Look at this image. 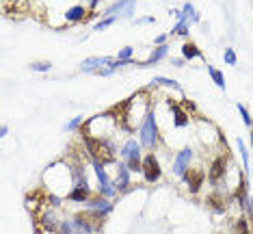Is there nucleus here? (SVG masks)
Instances as JSON below:
<instances>
[{
	"label": "nucleus",
	"instance_id": "nucleus-2",
	"mask_svg": "<svg viewBox=\"0 0 253 234\" xmlns=\"http://www.w3.org/2000/svg\"><path fill=\"white\" fill-rule=\"evenodd\" d=\"M121 158L128 163L130 171H143V163H141V143L130 139L124 148H121Z\"/></svg>",
	"mask_w": 253,
	"mask_h": 234
},
{
	"label": "nucleus",
	"instance_id": "nucleus-23",
	"mask_svg": "<svg viewBox=\"0 0 253 234\" xmlns=\"http://www.w3.org/2000/svg\"><path fill=\"white\" fill-rule=\"evenodd\" d=\"M50 67H52V63H50V61L30 63V69H33V72H50Z\"/></svg>",
	"mask_w": 253,
	"mask_h": 234
},
{
	"label": "nucleus",
	"instance_id": "nucleus-37",
	"mask_svg": "<svg viewBox=\"0 0 253 234\" xmlns=\"http://www.w3.org/2000/svg\"><path fill=\"white\" fill-rule=\"evenodd\" d=\"M249 208H251V213H253V200L249 202Z\"/></svg>",
	"mask_w": 253,
	"mask_h": 234
},
{
	"label": "nucleus",
	"instance_id": "nucleus-20",
	"mask_svg": "<svg viewBox=\"0 0 253 234\" xmlns=\"http://www.w3.org/2000/svg\"><path fill=\"white\" fill-rule=\"evenodd\" d=\"M84 7H80V4H76V7L67 9V13H65V18H67V22H80V20H84Z\"/></svg>",
	"mask_w": 253,
	"mask_h": 234
},
{
	"label": "nucleus",
	"instance_id": "nucleus-32",
	"mask_svg": "<svg viewBox=\"0 0 253 234\" xmlns=\"http://www.w3.org/2000/svg\"><path fill=\"white\" fill-rule=\"evenodd\" d=\"M80 122H83V117H74V119H72V122H69V124H65V130H74V128L78 126Z\"/></svg>",
	"mask_w": 253,
	"mask_h": 234
},
{
	"label": "nucleus",
	"instance_id": "nucleus-25",
	"mask_svg": "<svg viewBox=\"0 0 253 234\" xmlns=\"http://www.w3.org/2000/svg\"><path fill=\"white\" fill-rule=\"evenodd\" d=\"M189 24L190 22H186V20H180L178 26H175L171 33H178V35H184V37H186V35H189Z\"/></svg>",
	"mask_w": 253,
	"mask_h": 234
},
{
	"label": "nucleus",
	"instance_id": "nucleus-14",
	"mask_svg": "<svg viewBox=\"0 0 253 234\" xmlns=\"http://www.w3.org/2000/svg\"><path fill=\"white\" fill-rule=\"evenodd\" d=\"M169 106H171V111H173V115H175V126H178V128L189 126V115H186V113L180 108V104H175V102L169 100Z\"/></svg>",
	"mask_w": 253,
	"mask_h": 234
},
{
	"label": "nucleus",
	"instance_id": "nucleus-9",
	"mask_svg": "<svg viewBox=\"0 0 253 234\" xmlns=\"http://www.w3.org/2000/svg\"><path fill=\"white\" fill-rule=\"evenodd\" d=\"M184 180L189 184L190 193H197L201 189V184H204V171L201 169H195V171H186L184 173Z\"/></svg>",
	"mask_w": 253,
	"mask_h": 234
},
{
	"label": "nucleus",
	"instance_id": "nucleus-28",
	"mask_svg": "<svg viewBox=\"0 0 253 234\" xmlns=\"http://www.w3.org/2000/svg\"><path fill=\"white\" fill-rule=\"evenodd\" d=\"M225 63L227 65H236V52L232 50V48H227L225 50Z\"/></svg>",
	"mask_w": 253,
	"mask_h": 234
},
{
	"label": "nucleus",
	"instance_id": "nucleus-5",
	"mask_svg": "<svg viewBox=\"0 0 253 234\" xmlns=\"http://www.w3.org/2000/svg\"><path fill=\"white\" fill-rule=\"evenodd\" d=\"M134 2L136 0H117L108 11L104 13L106 18H117V16H124V18H132L134 13Z\"/></svg>",
	"mask_w": 253,
	"mask_h": 234
},
{
	"label": "nucleus",
	"instance_id": "nucleus-39",
	"mask_svg": "<svg viewBox=\"0 0 253 234\" xmlns=\"http://www.w3.org/2000/svg\"><path fill=\"white\" fill-rule=\"evenodd\" d=\"M238 234H249V232H238Z\"/></svg>",
	"mask_w": 253,
	"mask_h": 234
},
{
	"label": "nucleus",
	"instance_id": "nucleus-34",
	"mask_svg": "<svg viewBox=\"0 0 253 234\" xmlns=\"http://www.w3.org/2000/svg\"><path fill=\"white\" fill-rule=\"evenodd\" d=\"M149 22H154V18H141V20H136V24H149Z\"/></svg>",
	"mask_w": 253,
	"mask_h": 234
},
{
	"label": "nucleus",
	"instance_id": "nucleus-35",
	"mask_svg": "<svg viewBox=\"0 0 253 234\" xmlns=\"http://www.w3.org/2000/svg\"><path fill=\"white\" fill-rule=\"evenodd\" d=\"M165 39H167V35H158V37H156V43H158V46H163Z\"/></svg>",
	"mask_w": 253,
	"mask_h": 234
},
{
	"label": "nucleus",
	"instance_id": "nucleus-6",
	"mask_svg": "<svg viewBox=\"0 0 253 234\" xmlns=\"http://www.w3.org/2000/svg\"><path fill=\"white\" fill-rule=\"evenodd\" d=\"M93 169H95V176H98V180H100V195L110 197L115 193V187H113V182L108 180V176H106L104 165H102V163H95L93 161Z\"/></svg>",
	"mask_w": 253,
	"mask_h": 234
},
{
	"label": "nucleus",
	"instance_id": "nucleus-17",
	"mask_svg": "<svg viewBox=\"0 0 253 234\" xmlns=\"http://www.w3.org/2000/svg\"><path fill=\"white\" fill-rule=\"evenodd\" d=\"M236 200L240 202V206H249V195H247V182L245 178L240 176V182H238V189H236Z\"/></svg>",
	"mask_w": 253,
	"mask_h": 234
},
{
	"label": "nucleus",
	"instance_id": "nucleus-15",
	"mask_svg": "<svg viewBox=\"0 0 253 234\" xmlns=\"http://www.w3.org/2000/svg\"><path fill=\"white\" fill-rule=\"evenodd\" d=\"M167 52H169V46H165V43H163V46H158V48H156V50L149 54V59H148V61H145V63H141V65H143V67L154 65V63H158L160 59H165V57H167Z\"/></svg>",
	"mask_w": 253,
	"mask_h": 234
},
{
	"label": "nucleus",
	"instance_id": "nucleus-24",
	"mask_svg": "<svg viewBox=\"0 0 253 234\" xmlns=\"http://www.w3.org/2000/svg\"><path fill=\"white\" fill-rule=\"evenodd\" d=\"M117 22V18H104V20H100L98 24L93 26V31H104V28H108L110 24H115Z\"/></svg>",
	"mask_w": 253,
	"mask_h": 234
},
{
	"label": "nucleus",
	"instance_id": "nucleus-11",
	"mask_svg": "<svg viewBox=\"0 0 253 234\" xmlns=\"http://www.w3.org/2000/svg\"><path fill=\"white\" fill-rule=\"evenodd\" d=\"M87 206H89V211L98 213V215H102V217L108 215V213L113 211V204L108 202V197H100V200H89Z\"/></svg>",
	"mask_w": 253,
	"mask_h": 234
},
{
	"label": "nucleus",
	"instance_id": "nucleus-30",
	"mask_svg": "<svg viewBox=\"0 0 253 234\" xmlns=\"http://www.w3.org/2000/svg\"><path fill=\"white\" fill-rule=\"evenodd\" d=\"M151 83H158V85H167V87H175V89H178V83H175V81H171V78H154V81H151Z\"/></svg>",
	"mask_w": 253,
	"mask_h": 234
},
{
	"label": "nucleus",
	"instance_id": "nucleus-31",
	"mask_svg": "<svg viewBox=\"0 0 253 234\" xmlns=\"http://www.w3.org/2000/svg\"><path fill=\"white\" fill-rule=\"evenodd\" d=\"M61 234H74V228H72V221H63L59 228Z\"/></svg>",
	"mask_w": 253,
	"mask_h": 234
},
{
	"label": "nucleus",
	"instance_id": "nucleus-38",
	"mask_svg": "<svg viewBox=\"0 0 253 234\" xmlns=\"http://www.w3.org/2000/svg\"><path fill=\"white\" fill-rule=\"evenodd\" d=\"M251 148H253V132H251Z\"/></svg>",
	"mask_w": 253,
	"mask_h": 234
},
{
	"label": "nucleus",
	"instance_id": "nucleus-10",
	"mask_svg": "<svg viewBox=\"0 0 253 234\" xmlns=\"http://www.w3.org/2000/svg\"><path fill=\"white\" fill-rule=\"evenodd\" d=\"M223 176H225V158L219 156V158H214V161H212V167H210L208 178H210L212 184H216Z\"/></svg>",
	"mask_w": 253,
	"mask_h": 234
},
{
	"label": "nucleus",
	"instance_id": "nucleus-19",
	"mask_svg": "<svg viewBox=\"0 0 253 234\" xmlns=\"http://www.w3.org/2000/svg\"><path fill=\"white\" fill-rule=\"evenodd\" d=\"M182 57H184L186 61H190V59L201 57V50L195 46L193 42H189V43H184V46H182Z\"/></svg>",
	"mask_w": 253,
	"mask_h": 234
},
{
	"label": "nucleus",
	"instance_id": "nucleus-22",
	"mask_svg": "<svg viewBox=\"0 0 253 234\" xmlns=\"http://www.w3.org/2000/svg\"><path fill=\"white\" fill-rule=\"evenodd\" d=\"M208 204H212V208H214L216 213H223L225 211V202H223V197H219V195H210Z\"/></svg>",
	"mask_w": 253,
	"mask_h": 234
},
{
	"label": "nucleus",
	"instance_id": "nucleus-21",
	"mask_svg": "<svg viewBox=\"0 0 253 234\" xmlns=\"http://www.w3.org/2000/svg\"><path fill=\"white\" fill-rule=\"evenodd\" d=\"M208 72H210V76H212V81H214L216 87L225 89V76H223V72H219V69H214V67H210V65H208Z\"/></svg>",
	"mask_w": 253,
	"mask_h": 234
},
{
	"label": "nucleus",
	"instance_id": "nucleus-4",
	"mask_svg": "<svg viewBox=\"0 0 253 234\" xmlns=\"http://www.w3.org/2000/svg\"><path fill=\"white\" fill-rule=\"evenodd\" d=\"M143 176L148 182H158L160 176H163V169H160V163L154 154H148L143 158Z\"/></svg>",
	"mask_w": 253,
	"mask_h": 234
},
{
	"label": "nucleus",
	"instance_id": "nucleus-26",
	"mask_svg": "<svg viewBox=\"0 0 253 234\" xmlns=\"http://www.w3.org/2000/svg\"><path fill=\"white\" fill-rule=\"evenodd\" d=\"M130 57H132V48L126 46V48H121V50H119L117 61H130Z\"/></svg>",
	"mask_w": 253,
	"mask_h": 234
},
{
	"label": "nucleus",
	"instance_id": "nucleus-36",
	"mask_svg": "<svg viewBox=\"0 0 253 234\" xmlns=\"http://www.w3.org/2000/svg\"><path fill=\"white\" fill-rule=\"evenodd\" d=\"M98 2H100V0H89V4H91V7H98Z\"/></svg>",
	"mask_w": 253,
	"mask_h": 234
},
{
	"label": "nucleus",
	"instance_id": "nucleus-33",
	"mask_svg": "<svg viewBox=\"0 0 253 234\" xmlns=\"http://www.w3.org/2000/svg\"><path fill=\"white\" fill-rule=\"evenodd\" d=\"M48 202L52 204V206H59V204H61V200H59L57 195H50V197H48Z\"/></svg>",
	"mask_w": 253,
	"mask_h": 234
},
{
	"label": "nucleus",
	"instance_id": "nucleus-18",
	"mask_svg": "<svg viewBox=\"0 0 253 234\" xmlns=\"http://www.w3.org/2000/svg\"><path fill=\"white\" fill-rule=\"evenodd\" d=\"M42 226L48 232H57L59 228H61L59 223H57V215H54V213H45V215L42 217Z\"/></svg>",
	"mask_w": 253,
	"mask_h": 234
},
{
	"label": "nucleus",
	"instance_id": "nucleus-16",
	"mask_svg": "<svg viewBox=\"0 0 253 234\" xmlns=\"http://www.w3.org/2000/svg\"><path fill=\"white\" fill-rule=\"evenodd\" d=\"M67 197L72 202H89V187H74V191H69Z\"/></svg>",
	"mask_w": 253,
	"mask_h": 234
},
{
	"label": "nucleus",
	"instance_id": "nucleus-8",
	"mask_svg": "<svg viewBox=\"0 0 253 234\" xmlns=\"http://www.w3.org/2000/svg\"><path fill=\"white\" fill-rule=\"evenodd\" d=\"M190 158H193V150H190V148H184V150L178 154V158H175V163H173V173L175 176H184L186 169H189Z\"/></svg>",
	"mask_w": 253,
	"mask_h": 234
},
{
	"label": "nucleus",
	"instance_id": "nucleus-1",
	"mask_svg": "<svg viewBox=\"0 0 253 234\" xmlns=\"http://www.w3.org/2000/svg\"><path fill=\"white\" fill-rule=\"evenodd\" d=\"M83 139H84V146H87V150H89V156L93 158L95 163L106 165V163L115 161V148L110 141H106L102 137H91L89 132H83Z\"/></svg>",
	"mask_w": 253,
	"mask_h": 234
},
{
	"label": "nucleus",
	"instance_id": "nucleus-13",
	"mask_svg": "<svg viewBox=\"0 0 253 234\" xmlns=\"http://www.w3.org/2000/svg\"><path fill=\"white\" fill-rule=\"evenodd\" d=\"M130 169L128 165H119L117 167V189L119 191H126V189L130 187Z\"/></svg>",
	"mask_w": 253,
	"mask_h": 234
},
{
	"label": "nucleus",
	"instance_id": "nucleus-12",
	"mask_svg": "<svg viewBox=\"0 0 253 234\" xmlns=\"http://www.w3.org/2000/svg\"><path fill=\"white\" fill-rule=\"evenodd\" d=\"M72 228H74V234H93V228L91 223L84 219V215H78L72 221Z\"/></svg>",
	"mask_w": 253,
	"mask_h": 234
},
{
	"label": "nucleus",
	"instance_id": "nucleus-3",
	"mask_svg": "<svg viewBox=\"0 0 253 234\" xmlns=\"http://www.w3.org/2000/svg\"><path fill=\"white\" fill-rule=\"evenodd\" d=\"M156 143H158V126H156L154 113H149V115H145V122L141 126V146L151 150V148H156Z\"/></svg>",
	"mask_w": 253,
	"mask_h": 234
},
{
	"label": "nucleus",
	"instance_id": "nucleus-27",
	"mask_svg": "<svg viewBox=\"0 0 253 234\" xmlns=\"http://www.w3.org/2000/svg\"><path fill=\"white\" fill-rule=\"evenodd\" d=\"M238 111H240V117H242V122H245L247 124V126H253V122H251V117H249V113H247V108L245 106H242V104H238Z\"/></svg>",
	"mask_w": 253,
	"mask_h": 234
},
{
	"label": "nucleus",
	"instance_id": "nucleus-7",
	"mask_svg": "<svg viewBox=\"0 0 253 234\" xmlns=\"http://www.w3.org/2000/svg\"><path fill=\"white\" fill-rule=\"evenodd\" d=\"M113 63H115V59H110V57H91V59H84V61L80 63V69H83V72H93L95 74L98 69H102L104 65L106 67H113Z\"/></svg>",
	"mask_w": 253,
	"mask_h": 234
},
{
	"label": "nucleus",
	"instance_id": "nucleus-29",
	"mask_svg": "<svg viewBox=\"0 0 253 234\" xmlns=\"http://www.w3.org/2000/svg\"><path fill=\"white\" fill-rule=\"evenodd\" d=\"M238 150H240V156H242V161H245V167L249 165V156H247V148H245V143H242V139H238Z\"/></svg>",
	"mask_w": 253,
	"mask_h": 234
}]
</instances>
